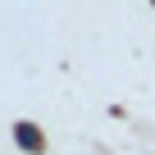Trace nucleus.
<instances>
[{
  "label": "nucleus",
  "instance_id": "1",
  "mask_svg": "<svg viewBox=\"0 0 155 155\" xmlns=\"http://www.w3.org/2000/svg\"><path fill=\"white\" fill-rule=\"evenodd\" d=\"M14 132H18V146H23V150H41V137H37V128H32V123H18Z\"/></svg>",
  "mask_w": 155,
  "mask_h": 155
}]
</instances>
